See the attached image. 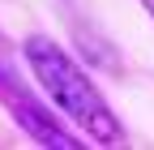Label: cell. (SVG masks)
<instances>
[{"label": "cell", "instance_id": "obj_1", "mask_svg": "<svg viewBox=\"0 0 154 150\" xmlns=\"http://www.w3.org/2000/svg\"><path fill=\"white\" fill-rule=\"evenodd\" d=\"M22 56H26V64H30V73H34V82L43 86L47 99L56 103V111L69 116L90 142H103V146H107V142H120V137H124V124H120V116L111 111V103L99 95V86L86 77V69L77 64L56 39H47V34H30L26 47H22Z\"/></svg>", "mask_w": 154, "mask_h": 150}, {"label": "cell", "instance_id": "obj_2", "mask_svg": "<svg viewBox=\"0 0 154 150\" xmlns=\"http://www.w3.org/2000/svg\"><path fill=\"white\" fill-rule=\"evenodd\" d=\"M0 103L9 107V116L17 120V129H22L26 137H34L38 146H51V150H77L82 146V137H73L69 129L56 120V111L22 82V73H17L5 39H0Z\"/></svg>", "mask_w": 154, "mask_h": 150}, {"label": "cell", "instance_id": "obj_3", "mask_svg": "<svg viewBox=\"0 0 154 150\" xmlns=\"http://www.w3.org/2000/svg\"><path fill=\"white\" fill-rule=\"evenodd\" d=\"M141 5H146V9H150V17H154V0H141Z\"/></svg>", "mask_w": 154, "mask_h": 150}]
</instances>
